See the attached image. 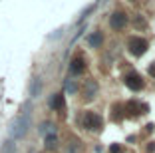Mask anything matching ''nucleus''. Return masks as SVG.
Segmentation results:
<instances>
[{"instance_id":"nucleus-1","label":"nucleus","mask_w":155,"mask_h":153,"mask_svg":"<svg viewBox=\"0 0 155 153\" xmlns=\"http://www.w3.org/2000/svg\"><path fill=\"white\" fill-rule=\"evenodd\" d=\"M28 127H30V111H28V104H26L22 113L18 117H14V121L10 123V139H22L28 133Z\"/></svg>"},{"instance_id":"nucleus-2","label":"nucleus","mask_w":155,"mask_h":153,"mask_svg":"<svg viewBox=\"0 0 155 153\" xmlns=\"http://www.w3.org/2000/svg\"><path fill=\"white\" fill-rule=\"evenodd\" d=\"M82 127L87 131H101V127H104V121H101L100 113L96 111H86L82 117Z\"/></svg>"},{"instance_id":"nucleus-3","label":"nucleus","mask_w":155,"mask_h":153,"mask_svg":"<svg viewBox=\"0 0 155 153\" xmlns=\"http://www.w3.org/2000/svg\"><path fill=\"white\" fill-rule=\"evenodd\" d=\"M147 48H149V44H147L145 38H141V36H131V38H127V50H129V54H133V56H143L147 52Z\"/></svg>"},{"instance_id":"nucleus-4","label":"nucleus","mask_w":155,"mask_h":153,"mask_svg":"<svg viewBox=\"0 0 155 153\" xmlns=\"http://www.w3.org/2000/svg\"><path fill=\"white\" fill-rule=\"evenodd\" d=\"M123 84H125L131 91H139V90H143V86H145L143 78L137 72H127L125 76H123Z\"/></svg>"},{"instance_id":"nucleus-5","label":"nucleus","mask_w":155,"mask_h":153,"mask_svg":"<svg viewBox=\"0 0 155 153\" xmlns=\"http://www.w3.org/2000/svg\"><path fill=\"white\" fill-rule=\"evenodd\" d=\"M127 22H129V18H127V14L123 12V10H115V12L110 16V28L115 30V32L123 30V28L127 26Z\"/></svg>"},{"instance_id":"nucleus-6","label":"nucleus","mask_w":155,"mask_h":153,"mask_svg":"<svg viewBox=\"0 0 155 153\" xmlns=\"http://www.w3.org/2000/svg\"><path fill=\"white\" fill-rule=\"evenodd\" d=\"M147 105L141 104V101H137V99H129L127 104L123 105V111H125V115L129 117H135V115H141V113H147Z\"/></svg>"},{"instance_id":"nucleus-7","label":"nucleus","mask_w":155,"mask_h":153,"mask_svg":"<svg viewBox=\"0 0 155 153\" xmlns=\"http://www.w3.org/2000/svg\"><path fill=\"white\" fill-rule=\"evenodd\" d=\"M97 95V81L96 80H86L82 88V99L84 101H91Z\"/></svg>"},{"instance_id":"nucleus-8","label":"nucleus","mask_w":155,"mask_h":153,"mask_svg":"<svg viewBox=\"0 0 155 153\" xmlns=\"http://www.w3.org/2000/svg\"><path fill=\"white\" fill-rule=\"evenodd\" d=\"M84 70H86V64H84L82 56L72 58V62H70V74H72V76H82Z\"/></svg>"},{"instance_id":"nucleus-9","label":"nucleus","mask_w":155,"mask_h":153,"mask_svg":"<svg viewBox=\"0 0 155 153\" xmlns=\"http://www.w3.org/2000/svg\"><path fill=\"white\" fill-rule=\"evenodd\" d=\"M50 108L52 109H56V111H64V108H66V99H64V95L62 94H54L50 98Z\"/></svg>"},{"instance_id":"nucleus-10","label":"nucleus","mask_w":155,"mask_h":153,"mask_svg":"<svg viewBox=\"0 0 155 153\" xmlns=\"http://www.w3.org/2000/svg\"><path fill=\"white\" fill-rule=\"evenodd\" d=\"M64 153H82V141L76 137H70V141L64 147Z\"/></svg>"},{"instance_id":"nucleus-11","label":"nucleus","mask_w":155,"mask_h":153,"mask_svg":"<svg viewBox=\"0 0 155 153\" xmlns=\"http://www.w3.org/2000/svg\"><path fill=\"white\" fill-rule=\"evenodd\" d=\"M87 44H90L91 48H101V44H104V34H101L100 30H96L94 34H90V38H87Z\"/></svg>"},{"instance_id":"nucleus-12","label":"nucleus","mask_w":155,"mask_h":153,"mask_svg":"<svg viewBox=\"0 0 155 153\" xmlns=\"http://www.w3.org/2000/svg\"><path fill=\"white\" fill-rule=\"evenodd\" d=\"M58 147V133H50L44 137V149L46 151H54Z\"/></svg>"},{"instance_id":"nucleus-13","label":"nucleus","mask_w":155,"mask_h":153,"mask_svg":"<svg viewBox=\"0 0 155 153\" xmlns=\"http://www.w3.org/2000/svg\"><path fill=\"white\" fill-rule=\"evenodd\" d=\"M66 86V91H68L70 95H78V91H80V84H78L76 78H68V80L64 81Z\"/></svg>"},{"instance_id":"nucleus-14","label":"nucleus","mask_w":155,"mask_h":153,"mask_svg":"<svg viewBox=\"0 0 155 153\" xmlns=\"http://www.w3.org/2000/svg\"><path fill=\"white\" fill-rule=\"evenodd\" d=\"M42 91V78H34L30 81V98H38Z\"/></svg>"},{"instance_id":"nucleus-15","label":"nucleus","mask_w":155,"mask_h":153,"mask_svg":"<svg viewBox=\"0 0 155 153\" xmlns=\"http://www.w3.org/2000/svg\"><path fill=\"white\" fill-rule=\"evenodd\" d=\"M40 133L44 135H50V133H56V125L52 121H44V123H40Z\"/></svg>"},{"instance_id":"nucleus-16","label":"nucleus","mask_w":155,"mask_h":153,"mask_svg":"<svg viewBox=\"0 0 155 153\" xmlns=\"http://www.w3.org/2000/svg\"><path fill=\"white\" fill-rule=\"evenodd\" d=\"M0 153H16V145H14L12 141H6V143L2 145V151Z\"/></svg>"},{"instance_id":"nucleus-17","label":"nucleus","mask_w":155,"mask_h":153,"mask_svg":"<svg viewBox=\"0 0 155 153\" xmlns=\"http://www.w3.org/2000/svg\"><path fill=\"white\" fill-rule=\"evenodd\" d=\"M110 153H123V149H121V145H117V143H114V145H110Z\"/></svg>"},{"instance_id":"nucleus-18","label":"nucleus","mask_w":155,"mask_h":153,"mask_svg":"<svg viewBox=\"0 0 155 153\" xmlns=\"http://www.w3.org/2000/svg\"><path fill=\"white\" fill-rule=\"evenodd\" d=\"M149 76H151V78H155V62L149 66Z\"/></svg>"}]
</instances>
